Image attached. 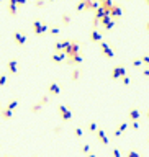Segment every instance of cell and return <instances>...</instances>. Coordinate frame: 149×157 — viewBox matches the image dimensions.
I'll return each mask as SVG.
<instances>
[{"label": "cell", "instance_id": "6da1fadb", "mask_svg": "<svg viewBox=\"0 0 149 157\" xmlns=\"http://www.w3.org/2000/svg\"><path fill=\"white\" fill-rule=\"evenodd\" d=\"M64 52H66L67 62H69V61H72V59H74V57L79 54V52H80V43H79V41H75V39H74V41L71 39V44H69V48L66 49Z\"/></svg>", "mask_w": 149, "mask_h": 157}, {"label": "cell", "instance_id": "7a4b0ae2", "mask_svg": "<svg viewBox=\"0 0 149 157\" xmlns=\"http://www.w3.org/2000/svg\"><path fill=\"white\" fill-rule=\"evenodd\" d=\"M31 30H33L35 35H44V33L49 31V25L36 18V20H33V23H31Z\"/></svg>", "mask_w": 149, "mask_h": 157}, {"label": "cell", "instance_id": "3957f363", "mask_svg": "<svg viewBox=\"0 0 149 157\" xmlns=\"http://www.w3.org/2000/svg\"><path fill=\"white\" fill-rule=\"evenodd\" d=\"M115 25H116V20H115V18L111 17L110 13H108L106 17H103L102 20H100V26H103V28H105L106 31L113 30V28H115Z\"/></svg>", "mask_w": 149, "mask_h": 157}, {"label": "cell", "instance_id": "277c9868", "mask_svg": "<svg viewBox=\"0 0 149 157\" xmlns=\"http://www.w3.org/2000/svg\"><path fill=\"white\" fill-rule=\"evenodd\" d=\"M26 35L21 30H17V31H13V41H15V44H18V46H25L26 44Z\"/></svg>", "mask_w": 149, "mask_h": 157}, {"label": "cell", "instance_id": "5b68a950", "mask_svg": "<svg viewBox=\"0 0 149 157\" xmlns=\"http://www.w3.org/2000/svg\"><path fill=\"white\" fill-rule=\"evenodd\" d=\"M57 111H59L61 118H62L64 121H71L72 119V111L66 106V105H59V106H57Z\"/></svg>", "mask_w": 149, "mask_h": 157}, {"label": "cell", "instance_id": "8992f818", "mask_svg": "<svg viewBox=\"0 0 149 157\" xmlns=\"http://www.w3.org/2000/svg\"><path fill=\"white\" fill-rule=\"evenodd\" d=\"M100 49H102V54H103L105 57H113V56H115V49L111 48V46L108 44L106 41H102V43H100Z\"/></svg>", "mask_w": 149, "mask_h": 157}, {"label": "cell", "instance_id": "52a82bcc", "mask_svg": "<svg viewBox=\"0 0 149 157\" xmlns=\"http://www.w3.org/2000/svg\"><path fill=\"white\" fill-rule=\"evenodd\" d=\"M110 15L115 18V20H118V18H121V17H123V8H121V5L118 4V2H115V4H113V7L110 8Z\"/></svg>", "mask_w": 149, "mask_h": 157}, {"label": "cell", "instance_id": "ba28073f", "mask_svg": "<svg viewBox=\"0 0 149 157\" xmlns=\"http://www.w3.org/2000/svg\"><path fill=\"white\" fill-rule=\"evenodd\" d=\"M90 41L92 43H102L103 41V35H102V31H100L98 28H92L90 30Z\"/></svg>", "mask_w": 149, "mask_h": 157}, {"label": "cell", "instance_id": "9c48e42d", "mask_svg": "<svg viewBox=\"0 0 149 157\" xmlns=\"http://www.w3.org/2000/svg\"><path fill=\"white\" fill-rule=\"evenodd\" d=\"M124 75H126L124 66H116L113 70H111V79H123Z\"/></svg>", "mask_w": 149, "mask_h": 157}, {"label": "cell", "instance_id": "30bf717a", "mask_svg": "<svg viewBox=\"0 0 149 157\" xmlns=\"http://www.w3.org/2000/svg\"><path fill=\"white\" fill-rule=\"evenodd\" d=\"M100 7L98 0H85V12H93L95 13V10Z\"/></svg>", "mask_w": 149, "mask_h": 157}, {"label": "cell", "instance_id": "8fae6325", "mask_svg": "<svg viewBox=\"0 0 149 157\" xmlns=\"http://www.w3.org/2000/svg\"><path fill=\"white\" fill-rule=\"evenodd\" d=\"M48 93L49 95H59L61 93V85L57 84V82H51V84L48 85Z\"/></svg>", "mask_w": 149, "mask_h": 157}, {"label": "cell", "instance_id": "7c38bea8", "mask_svg": "<svg viewBox=\"0 0 149 157\" xmlns=\"http://www.w3.org/2000/svg\"><path fill=\"white\" fill-rule=\"evenodd\" d=\"M46 103H48V97H46V95H44V97H43L41 100L38 101V103H35V105H33V106H31V111H33V113H38L39 110H41V108H43V106H44V105H46Z\"/></svg>", "mask_w": 149, "mask_h": 157}, {"label": "cell", "instance_id": "4fadbf2b", "mask_svg": "<svg viewBox=\"0 0 149 157\" xmlns=\"http://www.w3.org/2000/svg\"><path fill=\"white\" fill-rule=\"evenodd\" d=\"M64 59H66V52H56L54 51L53 54H51V61H53V62H62Z\"/></svg>", "mask_w": 149, "mask_h": 157}, {"label": "cell", "instance_id": "5bb4252c", "mask_svg": "<svg viewBox=\"0 0 149 157\" xmlns=\"http://www.w3.org/2000/svg\"><path fill=\"white\" fill-rule=\"evenodd\" d=\"M7 69H8V72H10V74H17L18 72V62L15 59H10L7 62Z\"/></svg>", "mask_w": 149, "mask_h": 157}, {"label": "cell", "instance_id": "9a60e30c", "mask_svg": "<svg viewBox=\"0 0 149 157\" xmlns=\"http://www.w3.org/2000/svg\"><path fill=\"white\" fill-rule=\"evenodd\" d=\"M0 116H2L4 119H12V118H13V111H12L10 108H7V106H5V108L0 110Z\"/></svg>", "mask_w": 149, "mask_h": 157}, {"label": "cell", "instance_id": "2e32d148", "mask_svg": "<svg viewBox=\"0 0 149 157\" xmlns=\"http://www.w3.org/2000/svg\"><path fill=\"white\" fill-rule=\"evenodd\" d=\"M126 128H128V123H126V121H123V123H121V124L116 128V131H115V133H113V136H115V137L121 136V134H123L124 131H126Z\"/></svg>", "mask_w": 149, "mask_h": 157}, {"label": "cell", "instance_id": "e0dca14e", "mask_svg": "<svg viewBox=\"0 0 149 157\" xmlns=\"http://www.w3.org/2000/svg\"><path fill=\"white\" fill-rule=\"evenodd\" d=\"M97 137L102 141L103 146H106V144H108V137H106V134H105V131H103V129H97Z\"/></svg>", "mask_w": 149, "mask_h": 157}, {"label": "cell", "instance_id": "ac0fdd59", "mask_svg": "<svg viewBox=\"0 0 149 157\" xmlns=\"http://www.w3.org/2000/svg\"><path fill=\"white\" fill-rule=\"evenodd\" d=\"M139 116H141V113H139L138 108L129 110V119H131V121H139Z\"/></svg>", "mask_w": 149, "mask_h": 157}, {"label": "cell", "instance_id": "d6986e66", "mask_svg": "<svg viewBox=\"0 0 149 157\" xmlns=\"http://www.w3.org/2000/svg\"><path fill=\"white\" fill-rule=\"evenodd\" d=\"M49 33L51 36H57V35H61V26H57V25H49Z\"/></svg>", "mask_w": 149, "mask_h": 157}, {"label": "cell", "instance_id": "ffe728a7", "mask_svg": "<svg viewBox=\"0 0 149 157\" xmlns=\"http://www.w3.org/2000/svg\"><path fill=\"white\" fill-rule=\"evenodd\" d=\"M71 20H72L71 13H62V17H61V23H62L64 26H67V25L71 23Z\"/></svg>", "mask_w": 149, "mask_h": 157}, {"label": "cell", "instance_id": "44dd1931", "mask_svg": "<svg viewBox=\"0 0 149 157\" xmlns=\"http://www.w3.org/2000/svg\"><path fill=\"white\" fill-rule=\"evenodd\" d=\"M75 12H82V10H85V0H79L77 4H75Z\"/></svg>", "mask_w": 149, "mask_h": 157}, {"label": "cell", "instance_id": "7402d4cb", "mask_svg": "<svg viewBox=\"0 0 149 157\" xmlns=\"http://www.w3.org/2000/svg\"><path fill=\"white\" fill-rule=\"evenodd\" d=\"M82 61H84V56H82V52H79L77 56L74 57L72 61H69V64H80Z\"/></svg>", "mask_w": 149, "mask_h": 157}, {"label": "cell", "instance_id": "603a6c76", "mask_svg": "<svg viewBox=\"0 0 149 157\" xmlns=\"http://www.w3.org/2000/svg\"><path fill=\"white\" fill-rule=\"evenodd\" d=\"M131 64H133V67H136V69H138V67H141L144 62H142V59H141V57H135V59L131 61Z\"/></svg>", "mask_w": 149, "mask_h": 157}, {"label": "cell", "instance_id": "cb8c5ba5", "mask_svg": "<svg viewBox=\"0 0 149 157\" xmlns=\"http://www.w3.org/2000/svg\"><path fill=\"white\" fill-rule=\"evenodd\" d=\"M8 13L12 15V17H15L17 15V12H18V5H8Z\"/></svg>", "mask_w": 149, "mask_h": 157}, {"label": "cell", "instance_id": "d4e9b609", "mask_svg": "<svg viewBox=\"0 0 149 157\" xmlns=\"http://www.w3.org/2000/svg\"><path fill=\"white\" fill-rule=\"evenodd\" d=\"M72 80H79V77H80V69L79 67H75L74 70H72Z\"/></svg>", "mask_w": 149, "mask_h": 157}, {"label": "cell", "instance_id": "484cf974", "mask_svg": "<svg viewBox=\"0 0 149 157\" xmlns=\"http://www.w3.org/2000/svg\"><path fill=\"white\" fill-rule=\"evenodd\" d=\"M17 106H18V100H10V101H8V105H7V108H10L12 111L17 110Z\"/></svg>", "mask_w": 149, "mask_h": 157}, {"label": "cell", "instance_id": "4316f807", "mask_svg": "<svg viewBox=\"0 0 149 157\" xmlns=\"http://www.w3.org/2000/svg\"><path fill=\"white\" fill-rule=\"evenodd\" d=\"M46 4H48L46 0H35V4H33V5H35L36 8H43Z\"/></svg>", "mask_w": 149, "mask_h": 157}, {"label": "cell", "instance_id": "83f0119b", "mask_svg": "<svg viewBox=\"0 0 149 157\" xmlns=\"http://www.w3.org/2000/svg\"><path fill=\"white\" fill-rule=\"evenodd\" d=\"M7 82H8V77H7V74H2V75H0V87H4V85H7Z\"/></svg>", "mask_w": 149, "mask_h": 157}, {"label": "cell", "instance_id": "f1b7e54d", "mask_svg": "<svg viewBox=\"0 0 149 157\" xmlns=\"http://www.w3.org/2000/svg\"><path fill=\"white\" fill-rule=\"evenodd\" d=\"M74 134H75V137H82V136H84V129H82V128H75L74 129Z\"/></svg>", "mask_w": 149, "mask_h": 157}, {"label": "cell", "instance_id": "f546056e", "mask_svg": "<svg viewBox=\"0 0 149 157\" xmlns=\"http://www.w3.org/2000/svg\"><path fill=\"white\" fill-rule=\"evenodd\" d=\"M126 157H141V156H139V154L136 152V150H129V152L126 154Z\"/></svg>", "mask_w": 149, "mask_h": 157}, {"label": "cell", "instance_id": "4dcf8cb0", "mask_svg": "<svg viewBox=\"0 0 149 157\" xmlns=\"http://www.w3.org/2000/svg\"><path fill=\"white\" fill-rule=\"evenodd\" d=\"M89 131H97V123L95 121L89 123Z\"/></svg>", "mask_w": 149, "mask_h": 157}, {"label": "cell", "instance_id": "1f68e13d", "mask_svg": "<svg viewBox=\"0 0 149 157\" xmlns=\"http://www.w3.org/2000/svg\"><path fill=\"white\" fill-rule=\"evenodd\" d=\"M89 150H90L89 144H84V146H82V152H84V154H89Z\"/></svg>", "mask_w": 149, "mask_h": 157}, {"label": "cell", "instance_id": "d6a6232c", "mask_svg": "<svg viewBox=\"0 0 149 157\" xmlns=\"http://www.w3.org/2000/svg\"><path fill=\"white\" fill-rule=\"evenodd\" d=\"M111 156H113V157H121V154H120V150H118V149H113V150H111Z\"/></svg>", "mask_w": 149, "mask_h": 157}, {"label": "cell", "instance_id": "836d02e7", "mask_svg": "<svg viewBox=\"0 0 149 157\" xmlns=\"http://www.w3.org/2000/svg\"><path fill=\"white\" fill-rule=\"evenodd\" d=\"M141 59H142V62H144V64H148V66H149V54H144Z\"/></svg>", "mask_w": 149, "mask_h": 157}, {"label": "cell", "instance_id": "e575fe53", "mask_svg": "<svg viewBox=\"0 0 149 157\" xmlns=\"http://www.w3.org/2000/svg\"><path fill=\"white\" fill-rule=\"evenodd\" d=\"M123 84H124V85H129V84H131V80H129V77H128V75L123 77Z\"/></svg>", "mask_w": 149, "mask_h": 157}, {"label": "cell", "instance_id": "d590c367", "mask_svg": "<svg viewBox=\"0 0 149 157\" xmlns=\"http://www.w3.org/2000/svg\"><path fill=\"white\" fill-rule=\"evenodd\" d=\"M131 126H133V129H138V128H139V123H138V121H133Z\"/></svg>", "mask_w": 149, "mask_h": 157}, {"label": "cell", "instance_id": "8d00e7d4", "mask_svg": "<svg viewBox=\"0 0 149 157\" xmlns=\"http://www.w3.org/2000/svg\"><path fill=\"white\" fill-rule=\"evenodd\" d=\"M144 30H146V33H149V20L144 23Z\"/></svg>", "mask_w": 149, "mask_h": 157}, {"label": "cell", "instance_id": "74e56055", "mask_svg": "<svg viewBox=\"0 0 149 157\" xmlns=\"http://www.w3.org/2000/svg\"><path fill=\"white\" fill-rule=\"evenodd\" d=\"M8 5H18V0H8Z\"/></svg>", "mask_w": 149, "mask_h": 157}, {"label": "cell", "instance_id": "f35d334b", "mask_svg": "<svg viewBox=\"0 0 149 157\" xmlns=\"http://www.w3.org/2000/svg\"><path fill=\"white\" fill-rule=\"evenodd\" d=\"M142 74H144L146 77H149V66H148V67H146V69H144V72H142Z\"/></svg>", "mask_w": 149, "mask_h": 157}, {"label": "cell", "instance_id": "ab89813d", "mask_svg": "<svg viewBox=\"0 0 149 157\" xmlns=\"http://www.w3.org/2000/svg\"><path fill=\"white\" fill-rule=\"evenodd\" d=\"M26 0H18V7H21V5H25Z\"/></svg>", "mask_w": 149, "mask_h": 157}, {"label": "cell", "instance_id": "60d3db41", "mask_svg": "<svg viewBox=\"0 0 149 157\" xmlns=\"http://www.w3.org/2000/svg\"><path fill=\"white\" fill-rule=\"evenodd\" d=\"M54 133H56V134L61 133V128H59V126H56V128H54Z\"/></svg>", "mask_w": 149, "mask_h": 157}, {"label": "cell", "instance_id": "b9f144b4", "mask_svg": "<svg viewBox=\"0 0 149 157\" xmlns=\"http://www.w3.org/2000/svg\"><path fill=\"white\" fill-rule=\"evenodd\" d=\"M87 157H95V154H87Z\"/></svg>", "mask_w": 149, "mask_h": 157}, {"label": "cell", "instance_id": "7bdbcfd3", "mask_svg": "<svg viewBox=\"0 0 149 157\" xmlns=\"http://www.w3.org/2000/svg\"><path fill=\"white\" fill-rule=\"evenodd\" d=\"M103 2H105V0H98V4H103Z\"/></svg>", "mask_w": 149, "mask_h": 157}, {"label": "cell", "instance_id": "ee69618b", "mask_svg": "<svg viewBox=\"0 0 149 157\" xmlns=\"http://www.w3.org/2000/svg\"><path fill=\"white\" fill-rule=\"evenodd\" d=\"M46 2H49V4H51V2H54V0H46Z\"/></svg>", "mask_w": 149, "mask_h": 157}, {"label": "cell", "instance_id": "f6af8a7d", "mask_svg": "<svg viewBox=\"0 0 149 157\" xmlns=\"http://www.w3.org/2000/svg\"><path fill=\"white\" fill-rule=\"evenodd\" d=\"M148 118H149V110H148Z\"/></svg>", "mask_w": 149, "mask_h": 157}, {"label": "cell", "instance_id": "bcb514c9", "mask_svg": "<svg viewBox=\"0 0 149 157\" xmlns=\"http://www.w3.org/2000/svg\"><path fill=\"white\" fill-rule=\"evenodd\" d=\"M5 157H12V156H5Z\"/></svg>", "mask_w": 149, "mask_h": 157}, {"label": "cell", "instance_id": "7dc6e473", "mask_svg": "<svg viewBox=\"0 0 149 157\" xmlns=\"http://www.w3.org/2000/svg\"><path fill=\"white\" fill-rule=\"evenodd\" d=\"M2 2H4V0H0V4H2Z\"/></svg>", "mask_w": 149, "mask_h": 157}, {"label": "cell", "instance_id": "c3c4849f", "mask_svg": "<svg viewBox=\"0 0 149 157\" xmlns=\"http://www.w3.org/2000/svg\"><path fill=\"white\" fill-rule=\"evenodd\" d=\"M148 143H149V139H148Z\"/></svg>", "mask_w": 149, "mask_h": 157}]
</instances>
